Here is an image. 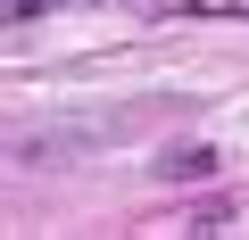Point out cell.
<instances>
[{
    "instance_id": "6da1fadb",
    "label": "cell",
    "mask_w": 249,
    "mask_h": 240,
    "mask_svg": "<svg viewBox=\"0 0 249 240\" xmlns=\"http://www.w3.org/2000/svg\"><path fill=\"white\" fill-rule=\"evenodd\" d=\"M158 174H166V182H208V174H216V149H208V141H183V149L158 158Z\"/></svg>"
},
{
    "instance_id": "7a4b0ae2",
    "label": "cell",
    "mask_w": 249,
    "mask_h": 240,
    "mask_svg": "<svg viewBox=\"0 0 249 240\" xmlns=\"http://www.w3.org/2000/svg\"><path fill=\"white\" fill-rule=\"evenodd\" d=\"M42 9H67V0H9V25H34Z\"/></svg>"
}]
</instances>
